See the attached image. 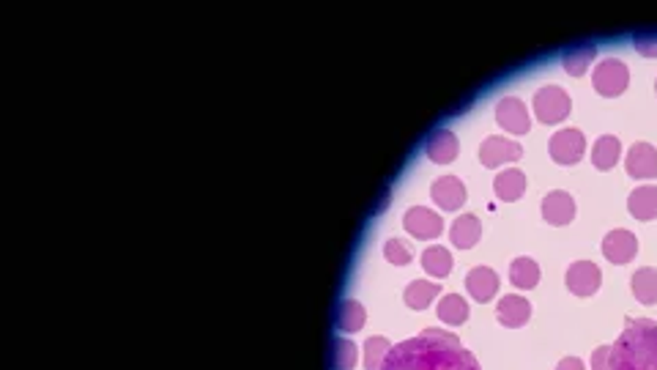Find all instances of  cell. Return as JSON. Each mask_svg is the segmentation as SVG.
Returning <instances> with one entry per match:
<instances>
[{
    "label": "cell",
    "instance_id": "1",
    "mask_svg": "<svg viewBox=\"0 0 657 370\" xmlns=\"http://www.w3.org/2000/svg\"><path fill=\"white\" fill-rule=\"evenodd\" d=\"M381 370H479V365L455 335L424 329L419 337L392 346Z\"/></svg>",
    "mask_w": 657,
    "mask_h": 370
},
{
    "label": "cell",
    "instance_id": "2",
    "mask_svg": "<svg viewBox=\"0 0 657 370\" xmlns=\"http://www.w3.org/2000/svg\"><path fill=\"white\" fill-rule=\"evenodd\" d=\"M611 370H657V324L627 319V329L611 346Z\"/></svg>",
    "mask_w": 657,
    "mask_h": 370
},
{
    "label": "cell",
    "instance_id": "3",
    "mask_svg": "<svg viewBox=\"0 0 657 370\" xmlns=\"http://www.w3.org/2000/svg\"><path fill=\"white\" fill-rule=\"evenodd\" d=\"M569 110H573V102L569 96L556 89V85H546V89H539L534 94V112L542 124H559L569 116Z\"/></svg>",
    "mask_w": 657,
    "mask_h": 370
},
{
    "label": "cell",
    "instance_id": "4",
    "mask_svg": "<svg viewBox=\"0 0 657 370\" xmlns=\"http://www.w3.org/2000/svg\"><path fill=\"white\" fill-rule=\"evenodd\" d=\"M592 80L600 96H619L627 89V82H630V72H627V66L619 58H608L603 64H597Z\"/></svg>",
    "mask_w": 657,
    "mask_h": 370
},
{
    "label": "cell",
    "instance_id": "5",
    "mask_svg": "<svg viewBox=\"0 0 657 370\" xmlns=\"http://www.w3.org/2000/svg\"><path fill=\"white\" fill-rule=\"evenodd\" d=\"M548 151H551L554 162H559V165H576L586 151V137L578 129H559L551 137Z\"/></svg>",
    "mask_w": 657,
    "mask_h": 370
},
{
    "label": "cell",
    "instance_id": "6",
    "mask_svg": "<svg viewBox=\"0 0 657 370\" xmlns=\"http://www.w3.org/2000/svg\"><path fill=\"white\" fill-rule=\"evenodd\" d=\"M521 154H523V149L516 143V140H507L499 135L485 137L482 146H479V159L485 167H499L504 162H516V159H521Z\"/></svg>",
    "mask_w": 657,
    "mask_h": 370
},
{
    "label": "cell",
    "instance_id": "7",
    "mask_svg": "<svg viewBox=\"0 0 657 370\" xmlns=\"http://www.w3.org/2000/svg\"><path fill=\"white\" fill-rule=\"evenodd\" d=\"M564 280H567V289L576 297H592V294H597L600 282H603V274H600V266L592 261H576L567 269Z\"/></svg>",
    "mask_w": 657,
    "mask_h": 370
},
{
    "label": "cell",
    "instance_id": "8",
    "mask_svg": "<svg viewBox=\"0 0 657 370\" xmlns=\"http://www.w3.org/2000/svg\"><path fill=\"white\" fill-rule=\"evenodd\" d=\"M496 121L501 129L512 132V135H526L531 129V119H529V110L521 99L516 96H507L496 104Z\"/></svg>",
    "mask_w": 657,
    "mask_h": 370
},
{
    "label": "cell",
    "instance_id": "9",
    "mask_svg": "<svg viewBox=\"0 0 657 370\" xmlns=\"http://www.w3.org/2000/svg\"><path fill=\"white\" fill-rule=\"evenodd\" d=\"M403 225H406V231L414 239H439L441 231H444V220L436 212L424 209V206L409 209L406 217H403Z\"/></svg>",
    "mask_w": 657,
    "mask_h": 370
},
{
    "label": "cell",
    "instance_id": "10",
    "mask_svg": "<svg viewBox=\"0 0 657 370\" xmlns=\"http://www.w3.org/2000/svg\"><path fill=\"white\" fill-rule=\"evenodd\" d=\"M638 252V239L636 234L624 231V227H616L611 231L606 239H603V255L611 261V264H627L633 261Z\"/></svg>",
    "mask_w": 657,
    "mask_h": 370
},
{
    "label": "cell",
    "instance_id": "11",
    "mask_svg": "<svg viewBox=\"0 0 657 370\" xmlns=\"http://www.w3.org/2000/svg\"><path fill=\"white\" fill-rule=\"evenodd\" d=\"M576 217V201L564 189H554L542 197V220L551 225H567Z\"/></svg>",
    "mask_w": 657,
    "mask_h": 370
},
{
    "label": "cell",
    "instance_id": "12",
    "mask_svg": "<svg viewBox=\"0 0 657 370\" xmlns=\"http://www.w3.org/2000/svg\"><path fill=\"white\" fill-rule=\"evenodd\" d=\"M431 197L439 204V209L444 212H458L466 204V187L461 179L455 176H441L433 181L431 187Z\"/></svg>",
    "mask_w": 657,
    "mask_h": 370
},
{
    "label": "cell",
    "instance_id": "13",
    "mask_svg": "<svg viewBox=\"0 0 657 370\" xmlns=\"http://www.w3.org/2000/svg\"><path fill=\"white\" fill-rule=\"evenodd\" d=\"M627 173L633 179H654L657 176V151L649 143H633L624 159Z\"/></svg>",
    "mask_w": 657,
    "mask_h": 370
},
{
    "label": "cell",
    "instance_id": "14",
    "mask_svg": "<svg viewBox=\"0 0 657 370\" xmlns=\"http://www.w3.org/2000/svg\"><path fill=\"white\" fill-rule=\"evenodd\" d=\"M496 316L504 327H523L531 316V302L518 297V294H507L501 297V302L496 304Z\"/></svg>",
    "mask_w": 657,
    "mask_h": 370
},
{
    "label": "cell",
    "instance_id": "15",
    "mask_svg": "<svg viewBox=\"0 0 657 370\" xmlns=\"http://www.w3.org/2000/svg\"><path fill=\"white\" fill-rule=\"evenodd\" d=\"M466 289L477 302H491L499 291V274L488 266H474L466 277Z\"/></svg>",
    "mask_w": 657,
    "mask_h": 370
},
{
    "label": "cell",
    "instance_id": "16",
    "mask_svg": "<svg viewBox=\"0 0 657 370\" xmlns=\"http://www.w3.org/2000/svg\"><path fill=\"white\" fill-rule=\"evenodd\" d=\"M424 151L433 162L449 165L455 157H458V137H455V132H449V129H436L431 137H427Z\"/></svg>",
    "mask_w": 657,
    "mask_h": 370
},
{
    "label": "cell",
    "instance_id": "17",
    "mask_svg": "<svg viewBox=\"0 0 657 370\" xmlns=\"http://www.w3.org/2000/svg\"><path fill=\"white\" fill-rule=\"evenodd\" d=\"M479 236H482V225H479L477 214H463V217L455 220L452 227H449V239H452V244H455V247H461V250L474 247V244L479 242Z\"/></svg>",
    "mask_w": 657,
    "mask_h": 370
},
{
    "label": "cell",
    "instance_id": "18",
    "mask_svg": "<svg viewBox=\"0 0 657 370\" xmlns=\"http://www.w3.org/2000/svg\"><path fill=\"white\" fill-rule=\"evenodd\" d=\"M493 189L507 204L518 201V197L526 192V173H523V170H518V167H509V170H504V173L496 176Z\"/></svg>",
    "mask_w": 657,
    "mask_h": 370
},
{
    "label": "cell",
    "instance_id": "19",
    "mask_svg": "<svg viewBox=\"0 0 657 370\" xmlns=\"http://www.w3.org/2000/svg\"><path fill=\"white\" fill-rule=\"evenodd\" d=\"M594 55H597V47H594V44H589V42H584V44H573L569 50H564V55H562V64H564L567 74L581 77V74H586V69L592 66Z\"/></svg>",
    "mask_w": 657,
    "mask_h": 370
},
{
    "label": "cell",
    "instance_id": "20",
    "mask_svg": "<svg viewBox=\"0 0 657 370\" xmlns=\"http://www.w3.org/2000/svg\"><path fill=\"white\" fill-rule=\"evenodd\" d=\"M627 209L636 220H654L657 217V187H638L627 197Z\"/></svg>",
    "mask_w": 657,
    "mask_h": 370
},
{
    "label": "cell",
    "instance_id": "21",
    "mask_svg": "<svg viewBox=\"0 0 657 370\" xmlns=\"http://www.w3.org/2000/svg\"><path fill=\"white\" fill-rule=\"evenodd\" d=\"M619 154H622V143L619 137L614 135H603L592 146V165L600 167V170H611L616 162H619Z\"/></svg>",
    "mask_w": 657,
    "mask_h": 370
},
{
    "label": "cell",
    "instance_id": "22",
    "mask_svg": "<svg viewBox=\"0 0 657 370\" xmlns=\"http://www.w3.org/2000/svg\"><path fill=\"white\" fill-rule=\"evenodd\" d=\"M436 312H439V319L444 324L455 327V324H463L469 319V304H466V299L461 294H447V297L439 299Z\"/></svg>",
    "mask_w": 657,
    "mask_h": 370
},
{
    "label": "cell",
    "instance_id": "23",
    "mask_svg": "<svg viewBox=\"0 0 657 370\" xmlns=\"http://www.w3.org/2000/svg\"><path fill=\"white\" fill-rule=\"evenodd\" d=\"M630 286H633V294L641 304H654L657 302V269H652V266L638 269L630 280Z\"/></svg>",
    "mask_w": 657,
    "mask_h": 370
},
{
    "label": "cell",
    "instance_id": "24",
    "mask_svg": "<svg viewBox=\"0 0 657 370\" xmlns=\"http://www.w3.org/2000/svg\"><path fill=\"white\" fill-rule=\"evenodd\" d=\"M422 266H424L427 274H433V277H447V274L452 272V255H449V250L441 247V244L427 247V250L422 252Z\"/></svg>",
    "mask_w": 657,
    "mask_h": 370
},
{
    "label": "cell",
    "instance_id": "25",
    "mask_svg": "<svg viewBox=\"0 0 657 370\" xmlns=\"http://www.w3.org/2000/svg\"><path fill=\"white\" fill-rule=\"evenodd\" d=\"M509 280H512V286L516 289H534L537 282H539V266H537V261H531V258H516L512 261V266H509Z\"/></svg>",
    "mask_w": 657,
    "mask_h": 370
},
{
    "label": "cell",
    "instance_id": "26",
    "mask_svg": "<svg viewBox=\"0 0 657 370\" xmlns=\"http://www.w3.org/2000/svg\"><path fill=\"white\" fill-rule=\"evenodd\" d=\"M441 291V282H424V280H414L411 286L406 289V304L414 307V310H422L431 304Z\"/></svg>",
    "mask_w": 657,
    "mask_h": 370
},
{
    "label": "cell",
    "instance_id": "27",
    "mask_svg": "<svg viewBox=\"0 0 657 370\" xmlns=\"http://www.w3.org/2000/svg\"><path fill=\"white\" fill-rule=\"evenodd\" d=\"M364 319H367L364 307L359 302H354V299H346V302L340 304V310H337V329L356 332V329L364 327Z\"/></svg>",
    "mask_w": 657,
    "mask_h": 370
},
{
    "label": "cell",
    "instance_id": "28",
    "mask_svg": "<svg viewBox=\"0 0 657 370\" xmlns=\"http://www.w3.org/2000/svg\"><path fill=\"white\" fill-rule=\"evenodd\" d=\"M389 351H392V343L386 337H367V343H364V367L367 370H381V365L389 357Z\"/></svg>",
    "mask_w": 657,
    "mask_h": 370
},
{
    "label": "cell",
    "instance_id": "29",
    "mask_svg": "<svg viewBox=\"0 0 657 370\" xmlns=\"http://www.w3.org/2000/svg\"><path fill=\"white\" fill-rule=\"evenodd\" d=\"M356 359H359L356 346L351 343V340H342V337H340L337 343H334V357H332L334 370H354Z\"/></svg>",
    "mask_w": 657,
    "mask_h": 370
},
{
    "label": "cell",
    "instance_id": "30",
    "mask_svg": "<svg viewBox=\"0 0 657 370\" xmlns=\"http://www.w3.org/2000/svg\"><path fill=\"white\" fill-rule=\"evenodd\" d=\"M384 255H386V261L389 264H394V266H406V264H411V258H414V252H411V247L403 242V239H389L386 244H384Z\"/></svg>",
    "mask_w": 657,
    "mask_h": 370
},
{
    "label": "cell",
    "instance_id": "31",
    "mask_svg": "<svg viewBox=\"0 0 657 370\" xmlns=\"http://www.w3.org/2000/svg\"><path fill=\"white\" fill-rule=\"evenodd\" d=\"M633 47L641 55H646V58H654V55H657V31H652V34H636L633 36Z\"/></svg>",
    "mask_w": 657,
    "mask_h": 370
},
{
    "label": "cell",
    "instance_id": "32",
    "mask_svg": "<svg viewBox=\"0 0 657 370\" xmlns=\"http://www.w3.org/2000/svg\"><path fill=\"white\" fill-rule=\"evenodd\" d=\"M592 370H611V346H600L592 354Z\"/></svg>",
    "mask_w": 657,
    "mask_h": 370
},
{
    "label": "cell",
    "instance_id": "33",
    "mask_svg": "<svg viewBox=\"0 0 657 370\" xmlns=\"http://www.w3.org/2000/svg\"><path fill=\"white\" fill-rule=\"evenodd\" d=\"M556 370H586V367H584V362H581L578 357H564V359L556 365Z\"/></svg>",
    "mask_w": 657,
    "mask_h": 370
},
{
    "label": "cell",
    "instance_id": "34",
    "mask_svg": "<svg viewBox=\"0 0 657 370\" xmlns=\"http://www.w3.org/2000/svg\"><path fill=\"white\" fill-rule=\"evenodd\" d=\"M654 91H657V80H654Z\"/></svg>",
    "mask_w": 657,
    "mask_h": 370
}]
</instances>
